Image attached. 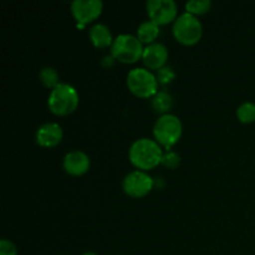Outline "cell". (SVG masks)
Masks as SVG:
<instances>
[{"instance_id": "obj_1", "label": "cell", "mask_w": 255, "mask_h": 255, "mask_svg": "<svg viewBox=\"0 0 255 255\" xmlns=\"http://www.w3.org/2000/svg\"><path fill=\"white\" fill-rule=\"evenodd\" d=\"M163 149L156 139L142 137L132 142L128 157L131 163L141 171H147L158 166L162 161Z\"/></svg>"}, {"instance_id": "obj_2", "label": "cell", "mask_w": 255, "mask_h": 255, "mask_svg": "<svg viewBox=\"0 0 255 255\" xmlns=\"http://www.w3.org/2000/svg\"><path fill=\"white\" fill-rule=\"evenodd\" d=\"M79 105V94L72 85L60 82L51 90L47 99V106L50 111L59 116H66L72 114Z\"/></svg>"}, {"instance_id": "obj_3", "label": "cell", "mask_w": 255, "mask_h": 255, "mask_svg": "<svg viewBox=\"0 0 255 255\" xmlns=\"http://www.w3.org/2000/svg\"><path fill=\"white\" fill-rule=\"evenodd\" d=\"M183 132V125L178 116L173 114L161 115L153 125V136L156 141L166 148L171 149L179 141Z\"/></svg>"}, {"instance_id": "obj_4", "label": "cell", "mask_w": 255, "mask_h": 255, "mask_svg": "<svg viewBox=\"0 0 255 255\" xmlns=\"http://www.w3.org/2000/svg\"><path fill=\"white\" fill-rule=\"evenodd\" d=\"M172 32L177 41L181 44L194 45L203 35V25L196 15L184 11L173 21Z\"/></svg>"}, {"instance_id": "obj_5", "label": "cell", "mask_w": 255, "mask_h": 255, "mask_svg": "<svg viewBox=\"0 0 255 255\" xmlns=\"http://www.w3.org/2000/svg\"><path fill=\"white\" fill-rule=\"evenodd\" d=\"M143 45L136 35L120 34L111 45V56L124 64H133L142 59Z\"/></svg>"}, {"instance_id": "obj_6", "label": "cell", "mask_w": 255, "mask_h": 255, "mask_svg": "<svg viewBox=\"0 0 255 255\" xmlns=\"http://www.w3.org/2000/svg\"><path fill=\"white\" fill-rule=\"evenodd\" d=\"M127 87L136 96L148 99L158 91V81L153 72L144 67H134L129 70L126 77Z\"/></svg>"}, {"instance_id": "obj_7", "label": "cell", "mask_w": 255, "mask_h": 255, "mask_svg": "<svg viewBox=\"0 0 255 255\" xmlns=\"http://www.w3.org/2000/svg\"><path fill=\"white\" fill-rule=\"evenodd\" d=\"M154 186V181L146 171L134 169L125 176L122 188L125 193L133 198H141L148 194Z\"/></svg>"}, {"instance_id": "obj_8", "label": "cell", "mask_w": 255, "mask_h": 255, "mask_svg": "<svg viewBox=\"0 0 255 255\" xmlns=\"http://www.w3.org/2000/svg\"><path fill=\"white\" fill-rule=\"evenodd\" d=\"M149 20L158 25L168 24L177 19L178 7L174 0H148L146 2Z\"/></svg>"}, {"instance_id": "obj_9", "label": "cell", "mask_w": 255, "mask_h": 255, "mask_svg": "<svg viewBox=\"0 0 255 255\" xmlns=\"http://www.w3.org/2000/svg\"><path fill=\"white\" fill-rule=\"evenodd\" d=\"M104 9L101 0H74L71 2V12L80 24H87L97 19Z\"/></svg>"}, {"instance_id": "obj_10", "label": "cell", "mask_w": 255, "mask_h": 255, "mask_svg": "<svg viewBox=\"0 0 255 255\" xmlns=\"http://www.w3.org/2000/svg\"><path fill=\"white\" fill-rule=\"evenodd\" d=\"M90 157L87 153L80 149L67 152L62 158V167L65 172L71 176H82L86 173L90 168Z\"/></svg>"}, {"instance_id": "obj_11", "label": "cell", "mask_w": 255, "mask_h": 255, "mask_svg": "<svg viewBox=\"0 0 255 255\" xmlns=\"http://www.w3.org/2000/svg\"><path fill=\"white\" fill-rule=\"evenodd\" d=\"M142 60L148 69L159 70L161 67L166 66L168 60V49L162 42H152L144 46Z\"/></svg>"}, {"instance_id": "obj_12", "label": "cell", "mask_w": 255, "mask_h": 255, "mask_svg": "<svg viewBox=\"0 0 255 255\" xmlns=\"http://www.w3.org/2000/svg\"><path fill=\"white\" fill-rule=\"evenodd\" d=\"M62 137H64V131L56 122H45L39 126L35 133V139L37 143L47 148L57 146L61 142Z\"/></svg>"}, {"instance_id": "obj_13", "label": "cell", "mask_w": 255, "mask_h": 255, "mask_svg": "<svg viewBox=\"0 0 255 255\" xmlns=\"http://www.w3.org/2000/svg\"><path fill=\"white\" fill-rule=\"evenodd\" d=\"M89 36L92 44L96 47H107L111 46L114 42V37H112V32L107 25L102 24V22H96L92 25L89 30Z\"/></svg>"}, {"instance_id": "obj_14", "label": "cell", "mask_w": 255, "mask_h": 255, "mask_svg": "<svg viewBox=\"0 0 255 255\" xmlns=\"http://www.w3.org/2000/svg\"><path fill=\"white\" fill-rule=\"evenodd\" d=\"M159 34V25L152 20H144L138 25L136 31V36L138 37L142 44H152L157 39Z\"/></svg>"}, {"instance_id": "obj_15", "label": "cell", "mask_w": 255, "mask_h": 255, "mask_svg": "<svg viewBox=\"0 0 255 255\" xmlns=\"http://www.w3.org/2000/svg\"><path fill=\"white\" fill-rule=\"evenodd\" d=\"M151 105L152 109L156 112H158V114H169L168 111L173 106V97H172V95L169 92L161 90V91H157L154 94V96H152Z\"/></svg>"}, {"instance_id": "obj_16", "label": "cell", "mask_w": 255, "mask_h": 255, "mask_svg": "<svg viewBox=\"0 0 255 255\" xmlns=\"http://www.w3.org/2000/svg\"><path fill=\"white\" fill-rule=\"evenodd\" d=\"M39 76L41 82L44 84V86L49 87V89L51 90L60 84L59 72H57V70L52 66L42 67V69L40 70Z\"/></svg>"}, {"instance_id": "obj_17", "label": "cell", "mask_w": 255, "mask_h": 255, "mask_svg": "<svg viewBox=\"0 0 255 255\" xmlns=\"http://www.w3.org/2000/svg\"><path fill=\"white\" fill-rule=\"evenodd\" d=\"M237 117L242 124H252L255 121V102L246 101L237 109Z\"/></svg>"}, {"instance_id": "obj_18", "label": "cell", "mask_w": 255, "mask_h": 255, "mask_svg": "<svg viewBox=\"0 0 255 255\" xmlns=\"http://www.w3.org/2000/svg\"><path fill=\"white\" fill-rule=\"evenodd\" d=\"M212 7L211 0H188L186 2V11L193 15L206 14Z\"/></svg>"}, {"instance_id": "obj_19", "label": "cell", "mask_w": 255, "mask_h": 255, "mask_svg": "<svg viewBox=\"0 0 255 255\" xmlns=\"http://www.w3.org/2000/svg\"><path fill=\"white\" fill-rule=\"evenodd\" d=\"M161 163L163 164L164 167H167V168L174 169L176 167L179 166V163H181V156H179L178 152L168 149V151L163 152Z\"/></svg>"}, {"instance_id": "obj_20", "label": "cell", "mask_w": 255, "mask_h": 255, "mask_svg": "<svg viewBox=\"0 0 255 255\" xmlns=\"http://www.w3.org/2000/svg\"><path fill=\"white\" fill-rule=\"evenodd\" d=\"M156 77L158 84L167 85L173 81L174 77H176V72H174V70L171 66H163L159 70H157Z\"/></svg>"}, {"instance_id": "obj_21", "label": "cell", "mask_w": 255, "mask_h": 255, "mask_svg": "<svg viewBox=\"0 0 255 255\" xmlns=\"http://www.w3.org/2000/svg\"><path fill=\"white\" fill-rule=\"evenodd\" d=\"M0 255H17V249L12 242L7 239L0 241Z\"/></svg>"}, {"instance_id": "obj_22", "label": "cell", "mask_w": 255, "mask_h": 255, "mask_svg": "<svg viewBox=\"0 0 255 255\" xmlns=\"http://www.w3.org/2000/svg\"><path fill=\"white\" fill-rule=\"evenodd\" d=\"M81 255H99L96 253H92V252H86V253H82Z\"/></svg>"}]
</instances>
